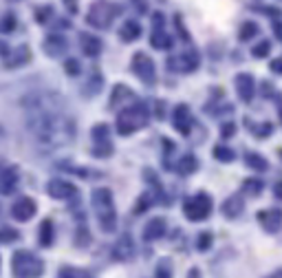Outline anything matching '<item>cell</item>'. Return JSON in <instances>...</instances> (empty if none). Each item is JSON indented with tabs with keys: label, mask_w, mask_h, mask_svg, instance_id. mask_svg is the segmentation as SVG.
Returning a JSON list of instances; mask_svg holds the SVG:
<instances>
[{
	"label": "cell",
	"mask_w": 282,
	"mask_h": 278,
	"mask_svg": "<svg viewBox=\"0 0 282 278\" xmlns=\"http://www.w3.org/2000/svg\"><path fill=\"white\" fill-rule=\"evenodd\" d=\"M240 210H242V199L240 197H229L227 201L223 203V212H225V216H229V219H234L236 214H240Z\"/></svg>",
	"instance_id": "24"
},
{
	"label": "cell",
	"mask_w": 282,
	"mask_h": 278,
	"mask_svg": "<svg viewBox=\"0 0 282 278\" xmlns=\"http://www.w3.org/2000/svg\"><path fill=\"white\" fill-rule=\"evenodd\" d=\"M51 16H53L51 9H38V11H36V18H38V22H40V25L49 22V18H51Z\"/></svg>",
	"instance_id": "40"
},
{
	"label": "cell",
	"mask_w": 282,
	"mask_h": 278,
	"mask_svg": "<svg viewBox=\"0 0 282 278\" xmlns=\"http://www.w3.org/2000/svg\"><path fill=\"white\" fill-rule=\"evenodd\" d=\"M165 232V219H152L150 223L143 227V238L146 241H157V238H161Z\"/></svg>",
	"instance_id": "18"
},
{
	"label": "cell",
	"mask_w": 282,
	"mask_h": 278,
	"mask_svg": "<svg viewBox=\"0 0 282 278\" xmlns=\"http://www.w3.org/2000/svg\"><path fill=\"white\" fill-rule=\"evenodd\" d=\"M124 99H132V93H130V88L128 86H124V84H117L115 86V91H113V95H110V102H108V106L110 108H117Z\"/></svg>",
	"instance_id": "22"
},
{
	"label": "cell",
	"mask_w": 282,
	"mask_h": 278,
	"mask_svg": "<svg viewBox=\"0 0 282 278\" xmlns=\"http://www.w3.org/2000/svg\"><path fill=\"white\" fill-rule=\"evenodd\" d=\"M14 276L18 278H40L42 276V260L36 258L31 252H20L14 254Z\"/></svg>",
	"instance_id": "3"
},
{
	"label": "cell",
	"mask_w": 282,
	"mask_h": 278,
	"mask_svg": "<svg viewBox=\"0 0 282 278\" xmlns=\"http://www.w3.org/2000/svg\"><path fill=\"white\" fill-rule=\"evenodd\" d=\"M115 16H117V7L113 3H108V0H95L91 5V9H88L86 22L91 27H95V29H106V27H110Z\"/></svg>",
	"instance_id": "4"
},
{
	"label": "cell",
	"mask_w": 282,
	"mask_h": 278,
	"mask_svg": "<svg viewBox=\"0 0 282 278\" xmlns=\"http://www.w3.org/2000/svg\"><path fill=\"white\" fill-rule=\"evenodd\" d=\"M117 252H115V258H119V260H128L132 256V245H130V236L126 234L121 241L117 243Z\"/></svg>",
	"instance_id": "25"
},
{
	"label": "cell",
	"mask_w": 282,
	"mask_h": 278,
	"mask_svg": "<svg viewBox=\"0 0 282 278\" xmlns=\"http://www.w3.org/2000/svg\"><path fill=\"white\" fill-rule=\"evenodd\" d=\"M64 5L71 14H77V0H64Z\"/></svg>",
	"instance_id": "45"
},
{
	"label": "cell",
	"mask_w": 282,
	"mask_h": 278,
	"mask_svg": "<svg viewBox=\"0 0 282 278\" xmlns=\"http://www.w3.org/2000/svg\"><path fill=\"white\" fill-rule=\"evenodd\" d=\"M84 88H86L84 95H97L99 88H102V75H99L97 71H93V82H86Z\"/></svg>",
	"instance_id": "29"
},
{
	"label": "cell",
	"mask_w": 282,
	"mask_h": 278,
	"mask_svg": "<svg viewBox=\"0 0 282 278\" xmlns=\"http://www.w3.org/2000/svg\"><path fill=\"white\" fill-rule=\"evenodd\" d=\"M234 132H236V126L229 121V124H225V126H223V130H220V135H223V137H231V135H234Z\"/></svg>",
	"instance_id": "42"
},
{
	"label": "cell",
	"mask_w": 282,
	"mask_h": 278,
	"mask_svg": "<svg viewBox=\"0 0 282 278\" xmlns=\"http://www.w3.org/2000/svg\"><path fill=\"white\" fill-rule=\"evenodd\" d=\"M236 91H238V97L242 102H251L253 91H256V82L249 73H238L236 75Z\"/></svg>",
	"instance_id": "12"
},
{
	"label": "cell",
	"mask_w": 282,
	"mask_h": 278,
	"mask_svg": "<svg viewBox=\"0 0 282 278\" xmlns=\"http://www.w3.org/2000/svg\"><path fill=\"white\" fill-rule=\"evenodd\" d=\"M198 64H201V58H198L196 51L179 53V55H174V58L168 60V66H170V69H172V71H179V73H190V71H194Z\"/></svg>",
	"instance_id": "7"
},
{
	"label": "cell",
	"mask_w": 282,
	"mask_h": 278,
	"mask_svg": "<svg viewBox=\"0 0 282 278\" xmlns=\"http://www.w3.org/2000/svg\"><path fill=\"white\" fill-rule=\"evenodd\" d=\"M273 194L278 199H282V181H278V183H273Z\"/></svg>",
	"instance_id": "46"
},
{
	"label": "cell",
	"mask_w": 282,
	"mask_h": 278,
	"mask_svg": "<svg viewBox=\"0 0 282 278\" xmlns=\"http://www.w3.org/2000/svg\"><path fill=\"white\" fill-rule=\"evenodd\" d=\"M93 153L97 157H106V155H113V146H110V142H99L93 146Z\"/></svg>",
	"instance_id": "33"
},
{
	"label": "cell",
	"mask_w": 282,
	"mask_h": 278,
	"mask_svg": "<svg viewBox=\"0 0 282 278\" xmlns=\"http://www.w3.org/2000/svg\"><path fill=\"white\" fill-rule=\"evenodd\" d=\"M25 106L29 132L40 146H62L75 137V124L64 115V99L60 95H31Z\"/></svg>",
	"instance_id": "1"
},
{
	"label": "cell",
	"mask_w": 282,
	"mask_h": 278,
	"mask_svg": "<svg viewBox=\"0 0 282 278\" xmlns=\"http://www.w3.org/2000/svg\"><path fill=\"white\" fill-rule=\"evenodd\" d=\"M148 205H150V199H148V194H146V199H143V201H139V203H137L135 212H137V214H139V212H143V210H146Z\"/></svg>",
	"instance_id": "43"
},
{
	"label": "cell",
	"mask_w": 282,
	"mask_h": 278,
	"mask_svg": "<svg viewBox=\"0 0 282 278\" xmlns=\"http://www.w3.org/2000/svg\"><path fill=\"white\" fill-rule=\"evenodd\" d=\"M60 278H91V274L84 269H75V267H64L60 269Z\"/></svg>",
	"instance_id": "30"
},
{
	"label": "cell",
	"mask_w": 282,
	"mask_h": 278,
	"mask_svg": "<svg viewBox=\"0 0 282 278\" xmlns=\"http://www.w3.org/2000/svg\"><path fill=\"white\" fill-rule=\"evenodd\" d=\"M258 221L267 232H278L282 225V212L280 210H262L258 212Z\"/></svg>",
	"instance_id": "14"
},
{
	"label": "cell",
	"mask_w": 282,
	"mask_h": 278,
	"mask_svg": "<svg viewBox=\"0 0 282 278\" xmlns=\"http://www.w3.org/2000/svg\"><path fill=\"white\" fill-rule=\"evenodd\" d=\"M64 69H66V75H80V62L77 60H66Z\"/></svg>",
	"instance_id": "38"
},
{
	"label": "cell",
	"mask_w": 282,
	"mask_h": 278,
	"mask_svg": "<svg viewBox=\"0 0 282 278\" xmlns=\"http://www.w3.org/2000/svg\"><path fill=\"white\" fill-rule=\"evenodd\" d=\"M196 245H198V249H201V252H205V249H209V245H212V234H209V232H203V234L198 236Z\"/></svg>",
	"instance_id": "36"
},
{
	"label": "cell",
	"mask_w": 282,
	"mask_h": 278,
	"mask_svg": "<svg viewBox=\"0 0 282 278\" xmlns=\"http://www.w3.org/2000/svg\"><path fill=\"white\" fill-rule=\"evenodd\" d=\"M29 60H31V51H29V47H18L14 53H11V58L5 60V66H7V69H16V66L27 64Z\"/></svg>",
	"instance_id": "19"
},
{
	"label": "cell",
	"mask_w": 282,
	"mask_h": 278,
	"mask_svg": "<svg viewBox=\"0 0 282 278\" xmlns=\"http://www.w3.org/2000/svg\"><path fill=\"white\" fill-rule=\"evenodd\" d=\"M132 73H135L143 84H154L157 82V71H154V62L150 55L146 53H135V58H132Z\"/></svg>",
	"instance_id": "6"
},
{
	"label": "cell",
	"mask_w": 282,
	"mask_h": 278,
	"mask_svg": "<svg viewBox=\"0 0 282 278\" xmlns=\"http://www.w3.org/2000/svg\"><path fill=\"white\" fill-rule=\"evenodd\" d=\"M174 128L181 132V135H190V128H192V115H190V108L185 106V104H179V106L174 108Z\"/></svg>",
	"instance_id": "11"
},
{
	"label": "cell",
	"mask_w": 282,
	"mask_h": 278,
	"mask_svg": "<svg viewBox=\"0 0 282 278\" xmlns=\"http://www.w3.org/2000/svg\"><path fill=\"white\" fill-rule=\"evenodd\" d=\"M247 166L253 170H258V172H262V170H267V161H264V157H260V155H256V153H249L247 155Z\"/></svg>",
	"instance_id": "27"
},
{
	"label": "cell",
	"mask_w": 282,
	"mask_h": 278,
	"mask_svg": "<svg viewBox=\"0 0 282 278\" xmlns=\"http://www.w3.org/2000/svg\"><path fill=\"white\" fill-rule=\"evenodd\" d=\"M148 108L143 104H137V106H124V110L117 115V132L119 135H132V132L141 130L148 126Z\"/></svg>",
	"instance_id": "2"
},
{
	"label": "cell",
	"mask_w": 282,
	"mask_h": 278,
	"mask_svg": "<svg viewBox=\"0 0 282 278\" xmlns=\"http://www.w3.org/2000/svg\"><path fill=\"white\" fill-rule=\"evenodd\" d=\"M269 49H271V44H269L267 40H262L260 44H256V47H253V55H256V58H264V55L269 53Z\"/></svg>",
	"instance_id": "37"
},
{
	"label": "cell",
	"mask_w": 282,
	"mask_h": 278,
	"mask_svg": "<svg viewBox=\"0 0 282 278\" xmlns=\"http://www.w3.org/2000/svg\"><path fill=\"white\" fill-rule=\"evenodd\" d=\"M14 238H18V232H16V230H11V227H5V230L0 232V241L9 243V241H14Z\"/></svg>",
	"instance_id": "39"
},
{
	"label": "cell",
	"mask_w": 282,
	"mask_h": 278,
	"mask_svg": "<svg viewBox=\"0 0 282 278\" xmlns=\"http://www.w3.org/2000/svg\"><path fill=\"white\" fill-rule=\"evenodd\" d=\"M91 135H93V142L99 144V142H110L108 139V126L106 124H97V126H93V130H91Z\"/></svg>",
	"instance_id": "28"
},
{
	"label": "cell",
	"mask_w": 282,
	"mask_h": 278,
	"mask_svg": "<svg viewBox=\"0 0 282 278\" xmlns=\"http://www.w3.org/2000/svg\"><path fill=\"white\" fill-rule=\"evenodd\" d=\"M196 168H198L196 157H192V155H185V157L181 159L179 164H176V172H179V175H183V177L192 175V172H196Z\"/></svg>",
	"instance_id": "23"
},
{
	"label": "cell",
	"mask_w": 282,
	"mask_h": 278,
	"mask_svg": "<svg viewBox=\"0 0 282 278\" xmlns=\"http://www.w3.org/2000/svg\"><path fill=\"white\" fill-rule=\"evenodd\" d=\"M157 27H159V29L163 27V16L161 14H154V29H157Z\"/></svg>",
	"instance_id": "47"
},
{
	"label": "cell",
	"mask_w": 282,
	"mask_h": 278,
	"mask_svg": "<svg viewBox=\"0 0 282 278\" xmlns=\"http://www.w3.org/2000/svg\"><path fill=\"white\" fill-rule=\"evenodd\" d=\"M18 186V168L0 166V194H11Z\"/></svg>",
	"instance_id": "10"
},
{
	"label": "cell",
	"mask_w": 282,
	"mask_h": 278,
	"mask_svg": "<svg viewBox=\"0 0 282 278\" xmlns=\"http://www.w3.org/2000/svg\"><path fill=\"white\" fill-rule=\"evenodd\" d=\"M214 157L220 161H234V150H229L225 146H216L214 148Z\"/></svg>",
	"instance_id": "32"
},
{
	"label": "cell",
	"mask_w": 282,
	"mask_h": 278,
	"mask_svg": "<svg viewBox=\"0 0 282 278\" xmlns=\"http://www.w3.org/2000/svg\"><path fill=\"white\" fill-rule=\"evenodd\" d=\"M82 51H84V55H88V58H97L99 53H102L104 44L102 40H99L97 36H91V33H82Z\"/></svg>",
	"instance_id": "16"
},
{
	"label": "cell",
	"mask_w": 282,
	"mask_h": 278,
	"mask_svg": "<svg viewBox=\"0 0 282 278\" xmlns=\"http://www.w3.org/2000/svg\"><path fill=\"white\" fill-rule=\"evenodd\" d=\"M187 278H198V269H192V271H190V276H187Z\"/></svg>",
	"instance_id": "48"
},
{
	"label": "cell",
	"mask_w": 282,
	"mask_h": 278,
	"mask_svg": "<svg viewBox=\"0 0 282 278\" xmlns=\"http://www.w3.org/2000/svg\"><path fill=\"white\" fill-rule=\"evenodd\" d=\"M275 278H282V271H280V274H278V276H275Z\"/></svg>",
	"instance_id": "49"
},
{
	"label": "cell",
	"mask_w": 282,
	"mask_h": 278,
	"mask_svg": "<svg viewBox=\"0 0 282 278\" xmlns=\"http://www.w3.org/2000/svg\"><path fill=\"white\" fill-rule=\"evenodd\" d=\"M14 29H16V18L11 14L5 16V18L0 20V31H3V33H11Z\"/></svg>",
	"instance_id": "35"
},
{
	"label": "cell",
	"mask_w": 282,
	"mask_h": 278,
	"mask_svg": "<svg viewBox=\"0 0 282 278\" xmlns=\"http://www.w3.org/2000/svg\"><path fill=\"white\" fill-rule=\"evenodd\" d=\"M47 192H49V197L58 199V201L77 197V188L71 181H64V179H51L47 183Z\"/></svg>",
	"instance_id": "8"
},
{
	"label": "cell",
	"mask_w": 282,
	"mask_h": 278,
	"mask_svg": "<svg viewBox=\"0 0 282 278\" xmlns=\"http://www.w3.org/2000/svg\"><path fill=\"white\" fill-rule=\"evenodd\" d=\"M119 36L124 42H135L141 38V25L137 20H126L119 29Z\"/></svg>",
	"instance_id": "17"
},
{
	"label": "cell",
	"mask_w": 282,
	"mask_h": 278,
	"mask_svg": "<svg viewBox=\"0 0 282 278\" xmlns=\"http://www.w3.org/2000/svg\"><path fill=\"white\" fill-rule=\"evenodd\" d=\"M271 71L273 73H282V58H275L271 62Z\"/></svg>",
	"instance_id": "44"
},
{
	"label": "cell",
	"mask_w": 282,
	"mask_h": 278,
	"mask_svg": "<svg viewBox=\"0 0 282 278\" xmlns=\"http://www.w3.org/2000/svg\"><path fill=\"white\" fill-rule=\"evenodd\" d=\"M242 190H245L247 194H258V192L262 190V181H260V179H249V181H245Z\"/></svg>",
	"instance_id": "34"
},
{
	"label": "cell",
	"mask_w": 282,
	"mask_h": 278,
	"mask_svg": "<svg viewBox=\"0 0 282 278\" xmlns=\"http://www.w3.org/2000/svg\"><path fill=\"white\" fill-rule=\"evenodd\" d=\"M97 221H99V227H102L104 232L117 230V214H115V208L106 210V212H97Z\"/></svg>",
	"instance_id": "20"
},
{
	"label": "cell",
	"mask_w": 282,
	"mask_h": 278,
	"mask_svg": "<svg viewBox=\"0 0 282 278\" xmlns=\"http://www.w3.org/2000/svg\"><path fill=\"white\" fill-rule=\"evenodd\" d=\"M256 33H258L256 22H245V25L240 27V40H251Z\"/></svg>",
	"instance_id": "31"
},
{
	"label": "cell",
	"mask_w": 282,
	"mask_h": 278,
	"mask_svg": "<svg viewBox=\"0 0 282 278\" xmlns=\"http://www.w3.org/2000/svg\"><path fill=\"white\" fill-rule=\"evenodd\" d=\"M91 203H93V210L95 212H106V210H113V194L106 188H97L93 190V197H91Z\"/></svg>",
	"instance_id": "13"
},
{
	"label": "cell",
	"mask_w": 282,
	"mask_h": 278,
	"mask_svg": "<svg viewBox=\"0 0 282 278\" xmlns=\"http://www.w3.org/2000/svg\"><path fill=\"white\" fill-rule=\"evenodd\" d=\"M150 44H152L154 49H170V47H172V38H170L168 33L154 29L152 38H150Z\"/></svg>",
	"instance_id": "26"
},
{
	"label": "cell",
	"mask_w": 282,
	"mask_h": 278,
	"mask_svg": "<svg viewBox=\"0 0 282 278\" xmlns=\"http://www.w3.org/2000/svg\"><path fill=\"white\" fill-rule=\"evenodd\" d=\"M66 47H69V44H66V40H64L62 36H58V33H55V36H49L47 40H44V44H42L44 53L51 55V58L64 55V53H66Z\"/></svg>",
	"instance_id": "15"
},
{
	"label": "cell",
	"mask_w": 282,
	"mask_h": 278,
	"mask_svg": "<svg viewBox=\"0 0 282 278\" xmlns=\"http://www.w3.org/2000/svg\"><path fill=\"white\" fill-rule=\"evenodd\" d=\"M38 241H40L42 247L53 245V223L49 219H44L40 223V232H38Z\"/></svg>",
	"instance_id": "21"
},
{
	"label": "cell",
	"mask_w": 282,
	"mask_h": 278,
	"mask_svg": "<svg viewBox=\"0 0 282 278\" xmlns=\"http://www.w3.org/2000/svg\"><path fill=\"white\" fill-rule=\"evenodd\" d=\"M36 201L29 197H20L18 201L11 205V214H14L16 221H20V223H25V221H29L33 214H36Z\"/></svg>",
	"instance_id": "9"
},
{
	"label": "cell",
	"mask_w": 282,
	"mask_h": 278,
	"mask_svg": "<svg viewBox=\"0 0 282 278\" xmlns=\"http://www.w3.org/2000/svg\"><path fill=\"white\" fill-rule=\"evenodd\" d=\"M157 278H170V263L161 260V265L157 267Z\"/></svg>",
	"instance_id": "41"
},
{
	"label": "cell",
	"mask_w": 282,
	"mask_h": 278,
	"mask_svg": "<svg viewBox=\"0 0 282 278\" xmlns=\"http://www.w3.org/2000/svg\"><path fill=\"white\" fill-rule=\"evenodd\" d=\"M183 212L190 221H203L207 219L209 212H212V199L207 197L205 192H198L192 199H187L183 205Z\"/></svg>",
	"instance_id": "5"
}]
</instances>
